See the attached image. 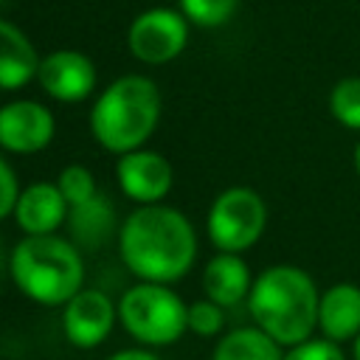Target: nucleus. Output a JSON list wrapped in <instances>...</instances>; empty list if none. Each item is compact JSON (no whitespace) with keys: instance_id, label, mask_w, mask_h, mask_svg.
Wrapping results in <instances>:
<instances>
[{"instance_id":"f257e3e1","label":"nucleus","mask_w":360,"mask_h":360,"mask_svg":"<svg viewBox=\"0 0 360 360\" xmlns=\"http://www.w3.org/2000/svg\"><path fill=\"white\" fill-rule=\"evenodd\" d=\"M118 256L138 281L174 284L197 259V231L172 205H135L118 228Z\"/></svg>"},{"instance_id":"f03ea898","label":"nucleus","mask_w":360,"mask_h":360,"mask_svg":"<svg viewBox=\"0 0 360 360\" xmlns=\"http://www.w3.org/2000/svg\"><path fill=\"white\" fill-rule=\"evenodd\" d=\"M321 290L312 276L295 264H273L253 278L248 312L253 326L267 332L278 346L290 349L318 329Z\"/></svg>"},{"instance_id":"7ed1b4c3","label":"nucleus","mask_w":360,"mask_h":360,"mask_svg":"<svg viewBox=\"0 0 360 360\" xmlns=\"http://www.w3.org/2000/svg\"><path fill=\"white\" fill-rule=\"evenodd\" d=\"M160 121V90L149 76L127 73L107 84L90 107V132L112 155L143 149Z\"/></svg>"},{"instance_id":"20e7f679","label":"nucleus","mask_w":360,"mask_h":360,"mask_svg":"<svg viewBox=\"0 0 360 360\" xmlns=\"http://www.w3.org/2000/svg\"><path fill=\"white\" fill-rule=\"evenodd\" d=\"M8 273L17 290L42 307H65L84 290L82 250L59 236H22L8 253Z\"/></svg>"},{"instance_id":"39448f33","label":"nucleus","mask_w":360,"mask_h":360,"mask_svg":"<svg viewBox=\"0 0 360 360\" xmlns=\"http://www.w3.org/2000/svg\"><path fill=\"white\" fill-rule=\"evenodd\" d=\"M118 321L146 349L177 343L188 332V304L169 287L138 281L118 301Z\"/></svg>"},{"instance_id":"423d86ee","label":"nucleus","mask_w":360,"mask_h":360,"mask_svg":"<svg viewBox=\"0 0 360 360\" xmlns=\"http://www.w3.org/2000/svg\"><path fill=\"white\" fill-rule=\"evenodd\" d=\"M267 228V205L259 191L248 186H231L208 208L205 233L219 253L250 250Z\"/></svg>"},{"instance_id":"0eeeda50","label":"nucleus","mask_w":360,"mask_h":360,"mask_svg":"<svg viewBox=\"0 0 360 360\" xmlns=\"http://www.w3.org/2000/svg\"><path fill=\"white\" fill-rule=\"evenodd\" d=\"M188 42V20L174 8H146L127 31L129 53L143 65H166L183 53Z\"/></svg>"},{"instance_id":"6e6552de","label":"nucleus","mask_w":360,"mask_h":360,"mask_svg":"<svg viewBox=\"0 0 360 360\" xmlns=\"http://www.w3.org/2000/svg\"><path fill=\"white\" fill-rule=\"evenodd\" d=\"M56 135L53 112L31 98L0 107V149L11 155H37Z\"/></svg>"},{"instance_id":"1a4fd4ad","label":"nucleus","mask_w":360,"mask_h":360,"mask_svg":"<svg viewBox=\"0 0 360 360\" xmlns=\"http://www.w3.org/2000/svg\"><path fill=\"white\" fill-rule=\"evenodd\" d=\"M118 321V304L101 290H79L62 307V329L65 338L76 349H96L101 346Z\"/></svg>"},{"instance_id":"9d476101","label":"nucleus","mask_w":360,"mask_h":360,"mask_svg":"<svg viewBox=\"0 0 360 360\" xmlns=\"http://www.w3.org/2000/svg\"><path fill=\"white\" fill-rule=\"evenodd\" d=\"M115 180L127 200L138 205H155L163 202L172 191V163L152 149H135L127 155H118L115 160Z\"/></svg>"},{"instance_id":"9b49d317","label":"nucleus","mask_w":360,"mask_h":360,"mask_svg":"<svg viewBox=\"0 0 360 360\" xmlns=\"http://www.w3.org/2000/svg\"><path fill=\"white\" fill-rule=\"evenodd\" d=\"M37 82L51 98L76 104L96 90V65L82 51H70V48L51 51L39 62Z\"/></svg>"},{"instance_id":"f8f14e48","label":"nucleus","mask_w":360,"mask_h":360,"mask_svg":"<svg viewBox=\"0 0 360 360\" xmlns=\"http://www.w3.org/2000/svg\"><path fill=\"white\" fill-rule=\"evenodd\" d=\"M68 211L70 205L65 202L59 186L37 180L20 191L11 217L25 236H48V233H56L68 222Z\"/></svg>"},{"instance_id":"ddd939ff","label":"nucleus","mask_w":360,"mask_h":360,"mask_svg":"<svg viewBox=\"0 0 360 360\" xmlns=\"http://www.w3.org/2000/svg\"><path fill=\"white\" fill-rule=\"evenodd\" d=\"M318 332L335 343H349L360 335V287L352 281H338L321 292L318 304Z\"/></svg>"},{"instance_id":"4468645a","label":"nucleus","mask_w":360,"mask_h":360,"mask_svg":"<svg viewBox=\"0 0 360 360\" xmlns=\"http://www.w3.org/2000/svg\"><path fill=\"white\" fill-rule=\"evenodd\" d=\"M253 287V276L242 253H214L202 270V290L205 298H211L219 307H236L248 301Z\"/></svg>"},{"instance_id":"2eb2a0df","label":"nucleus","mask_w":360,"mask_h":360,"mask_svg":"<svg viewBox=\"0 0 360 360\" xmlns=\"http://www.w3.org/2000/svg\"><path fill=\"white\" fill-rule=\"evenodd\" d=\"M118 228L121 225L115 222V208L101 191L68 211L70 242L79 250H101L112 236H118Z\"/></svg>"},{"instance_id":"dca6fc26","label":"nucleus","mask_w":360,"mask_h":360,"mask_svg":"<svg viewBox=\"0 0 360 360\" xmlns=\"http://www.w3.org/2000/svg\"><path fill=\"white\" fill-rule=\"evenodd\" d=\"M39 53L28 34L8 20H0V90H20L39 70Z\"/></svg>"},{"instance_id":"f3484780","label":"nucleus","mask_w":360,"mask_h":360,"mask_svg":"<svg viewBox=\"0 0 360 360\" xmlns=\"http://www.w3.org/2000/svg\"><path fill=\"white\" fill-rule=\"evenodd\" d=\"M281 349L259 326H239L217 340L211 360H281Z\"/></svg>"},{"instance_id":"a211bd4d","label":"nucleus","mask_w":360,"mask_h":360,"mask_svg":"<svg viewBox=\"0 0 360 360\" xmlns=\"http://www.w3.org/2000/svg\"><path fill=\"white\" fill-rule=\"evenodd\" d=\"M329 112L340 127L360 132V76L335 82L329 90Z\"/></svg>"},{"instance_id":"6ab92c4d","label":"nucleus","mask_w":360,"mask_h":360,"mask_svg":"<svg viewBox=\"0 0 360 360\" xmlns=\"http://www.w3.org/2000/svg\"><path fill=\"white\" fill-rule=\"evenodd\" d=\"M177 3L183 17L200 28H217L228 22L239 6V0H177Z\"/></svg>"},{"instance_id":"aec40b11","label":"nucleus","mask_w":360,"mask_h":360,"mask_svg":"<svg viewBox=\"0 0 360 360\" xmlns=\"http://www.w3.org/2000/svg\"><path fill=\"white\" fill-rule=\"evenodd\" d=\"M53 183L59 186V191H62V197H65V202H68L70 208L79 205V202H87L90 197L98 194V186H96L93 172H90L87 166H82V163L65 166Z\"/></svg>"},{"instance_id":"412c9836","label":"nucleus","mask_w":360,"mask_h":360,"mask_svg":"<svg viewBox=\"0 0 360 360\" xmlns=\"http://www.w3.org/2000/svg\"><path fill=\"white\" fill-rule=\"evenodd\" d=\"M225 329V307L214 304L211 298L188 304V332L200 338H217Z\"/></svg>"},{"instance_id":"4be33fe9","label":"nucleus","mask_w":360,"mask_h":360,"mask_svg":"<svg viewBox=\"0 0 360 360\" xmlns=\"http://www.w3.org/2000/svg\"><path fill=\"white\" fill-rule=\"evenodd\" d=\"M281 360H346V352L340 343L329 338H307L290 349H284Z\"/></svg>"},{"instance_id":"5701e85b","label":"nucleus","mask_w":360,"mask_h":360,"mask_svg":"<svg viewBox=\"0 0 360 360\" xmlns=\"http://www.w3.org/2000/svg\"><path fill=\"white\" fill-rule=\"evenodd\" d=\"M20 183H17V174L14 169L8 166V160L0 155V219L11 217L14 214V205H17V197H20Z\"/></svg>"},{"instance_id":"b1692460","label":"nucleus","mask_w":360,"mask_h":360,"mask_svg":"<svg viewBox=\"0 0 360 360\" xmlns=\"http://www.w3.org/2000/svg\"><path fill=\"white\" fill-rule=\"evenodd\" d=\"M107 360H160V357L149 349H121V352L110 354Z\"/></svg>"},{"instance_id":"393cba45","label":"nucleus","mask_w":360,"mask_h":360,"mask_svg":"<svg viewBox=\"0 0 360 360\" xmlns=\"http://www.w3.org/2000/svg\"><path fill=\"white\" fill-rule=\"evenodd\" d=\"M352 360H360V335L352 340Z\"/></svg>"},{"instance_id":"a878e982","label":"nucleus","mask_w":360,"mask_h":360,"mask_svg":"<svg viewBox=\"0 0 360 360\" xmlns=\"http://www.w3.org/2000/svg\"><path fill=\"white\" fill-rule=\"evenodd\" d=\"M354 169H357V177H360V141L354 146Z\"/></svg>"},{"instance_id":"bb28decb","label":"nucleus","mask_w":360,"mask_h":360,"mask_svg":"<svg viewBox=\"0 0 360 360\" xmlns=\"http://www.w3.org/2000/svg\"><path fill=\"white\" fill-rule=\"evenodd\" d=\"M3 262H6V256H3V242H0V270H3Z\"/></svg>"},{"instance_id":"cd10ccee","label":"nucleus","mask_w":360,"mask_h":360,"mask_svg":"<svg viewBox=\"0 0 360 360\" xmlns=\"http://www.w3.org/2000/svg\"><path fill=\"white\" fill-rule=\"evenodd\" d=\"M3 3H6V0H0V6H3Z\"/></svg>"}]
</instances>
